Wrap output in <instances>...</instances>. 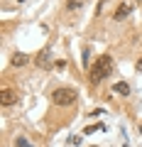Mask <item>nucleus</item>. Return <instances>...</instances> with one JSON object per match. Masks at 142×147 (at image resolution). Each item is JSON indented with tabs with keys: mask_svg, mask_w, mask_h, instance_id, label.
Here are the masks:
<instances>
[{
	"mask_svg": "<svg viewBox=\"0 0 142 147\" xmlns=\"http://www.w3.org/2000/svg\"><path fill=\"white\" fill-rule=\"evenodd\" d=\"M110 74H113V57L110 54H100V57L96 59V64L91 66L88 79H91V84H100V81L108 79Z\"/></svg>",
	"mask_w": 142,
	"mask_h": 147,
	"instance_id": "f257e3e1",
	"label": "nucleus"
},
{
	"mask_svg": "<svg viewBox=\"0 0 142 147\" xmlns=\"http://www.w3.org/2000/svg\"><path fill=\"white\" fill-rule=\"evenodd\" d=\"M76 88H69V86H64V88H57L52 93V100L57 105H71V103H76Z\"/></svg>",
	"mask_w": 142,
	"mask_h": 147,
	"instance_id": "f03ea898",
	"label": "nucleus"
},
{
	"mask_svg": "<svg viewBox=\"0 0 142 147\" xmlns=\"http://www.w3.org/2000/svg\"><path fill=\"white\" fill-rule=\"evenodd\" d=\"M0 103L3 105H15L17 103V91L15 88H5L3 96H0Z\"/></svg>",
	"mask_w": 142,
	"mask_h": 147,
	"instance_id": "7ed1b4c3",
	"label": "nucleus"
},
{
	"mask_svg": "<svg viewBox=\"0 0 142 147\" xmlns=\"http://www.w3.org/2000/svg\"><path fill=\"white\" fill-rule=\"evenodd\" d=\"M130 12H132L130 3H120V5H118V10H115V15H113V17H115L118 22H122V20L127 17V15H130Z\"/></svg>",
	"mask_w": 142,
	"mask_h": 147,
	"instance_id": "20e7f679",
	"label": "nucleus"
},
{
	"mask_svg": "<svg viewBox=\"0 0 142 147\" xmlns=\"http://www.w3.org/2000/svg\"><path fill=\"white\" fill-rule=\"evenodd\" d=\"M34 64L42 66V69H47V66H49V49H42V52L34 57Z\"/></svg>",
	"mask_w": 142,
	"mask_h": 147,
	"instance_id": "39448f33",
	"label": "nucleus"
},
{
	"mask_svg": "<svg viewBox=\"0 0 142 147\" xmlns=\"http://www.w3.org/2000/svg\"><path fill=\"white\" fill-rule=\"evenodd\" d=\"M113 93H118V96H130V86H127L125 81H118V84L113 86Z\"/></svg>",
	"mask_w": 142,
	"mask_h": 147,
	"instance_id": "423d86ee",
	"label": "nucleus"
},
{
	"mask_svg": "<svg viewBox=\"0 0 142 147\" xmlns=\"http://www.w3.org/2000/svg\"><path fill=\"white\" fill-rule=\"evenodd\" d=\"M27 61H30L27 54H15V57H12V66H25Z\"/></svg>",
	"mask_w": 142,
	"mask_h": 147,
	"instance_id": "0eeeda50",
	"label": "nucleus"
},
{
	"mask_svg": "<svg viewBox=\"0 0 142 147\" xmlns=\"http://www.w3.org/2000/svg\"><path fill=\"white\" fill-rule=\"evenodd\" d=\"M79 7H83V0H66V10H79Z\"/></svg>",
	"mask_w": 142,
	"mask_h": 147,
	"instance_id": "6e6552de",
	"label": "nucleus"
},
{
	"mask_svg": "<svg viewBox=\"0 0 142 147\" xmlns=\"http://www.w3.org/2000/svg\"><path fill=\"white\" fill-rule=\"evenodd\" d=\"M15 147H32V145L25 140V137H15Z\"/></svg>",
	"mask_w": 142,
	"mask_h": 147,
	"instance_id": "1a4fd4ad",
	"label": "nucleus"
},
{
	"mask_svg": "<svg viewBox=\"0 0 142 147\" xmlns=\"http://www.w3.org/2000/svg\"><path fill=\"white\" fill-rule=\"evenodd\" d=\"M137 71H142V59H140V61H137Z\"/></svg>",
	"mask_w": 142,
	"mask_h": 147,
	"instance_id": "9d476101",
	"label": "nucleus"
},
{
	"mask_svg": "<svg viewBox=\"0 0 142 147\" xmlns=\"http://www.w3.org/2000/svg\"><path fill=\"white\" fill-rule=\"evenodd\" d=\"M20 3H25V0H20Z\"/></svg>",
	"mask_w": 142,
	"mask_h": 147,
	"instance_id": "9b49d317",
	"label": "nucleus"
}]
</instances>
